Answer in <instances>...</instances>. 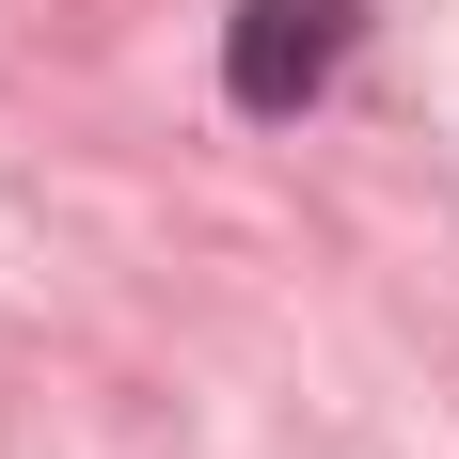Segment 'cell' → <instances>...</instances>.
Listing matches in <instances>:
<instances>
[{
  "instance_id": "cell-1",
  "label": "cell",
  "mask_w": 459,
  "mask_h": 459,
  "mask_svg": "<svg viewBox=\"0 0 459 459\" xmlns=\"http://www.w3.org/2000/svg\"><path fill=\"white\" fill-rule=\"evenodd\" d=\"M349 32H365V0H238V32H222V95L254 111V127H285V111L349 64Z\"/></svg>"
}]
</instances>
